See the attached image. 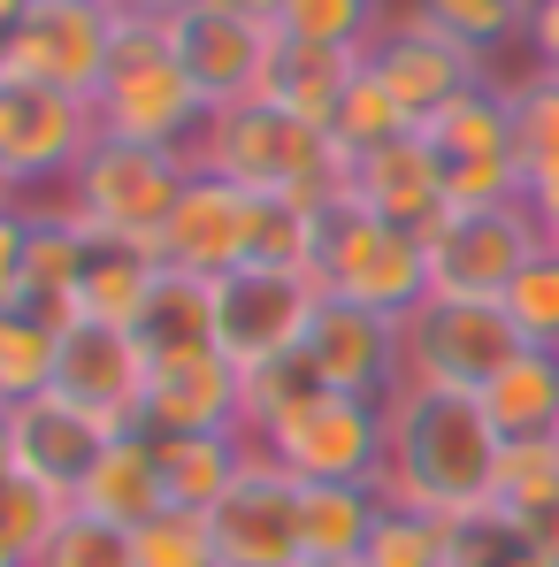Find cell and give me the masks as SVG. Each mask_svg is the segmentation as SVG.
Wrapping results in <instances>:
<instances>
[{"label": "cell", "instance_id": "cell-1", "mask_svg": "<svg viewBox=\"0 0 559 567\" xmlns=\"http://www.w3.org/2000/svg\"><path fill=\"white\" fill-rule=\"evenodd\" d=\"M506 437L475 391L453 383H391L383 399V498L414 514H475L498 491Z\"/></svg>", "mask_w": 559, "mask_h": 567}, {"label": "cell", "instance_id": "cell-2", "mask_svg": "<svg viewBox=\"0 0 559 567\" xmlns=\"http://www.w3.org/2000/svg\"><path fill=\"white\" fill-rule=\"evenodd\" d=\"M191 162L222 185L253 192V199H299V207H330L345 199V154L330 146L322 123L291 115L277 100H238V107H215Z\"/></svg>", "mask_w": 559, "mask_h": 567}, {"label": "cell", "instance_id": "cell-3", "mask_svg": "<svg viewBox=\"0 0 559 567\" xmlns=\"http://www.w3.org/2000/svg\"><path fill=\"white\" fill-rule=\"evenodd\" d=\"M93 115H100V138L177 146V154L199 146L215 107L191 78L185 47H177V23H115V54H107V78L93 93Z\"/></svg>", "mask_w": 559, "mask_h": 567}, {"label": "cell", "instance_id": "cell-4", "mask_svg": "<svg viewBox=\"0 0 559 567\" xmlns=\"http://www.w3.org/2000/svg\"><path fill=\"white\" fill-rule=\"evenodd\" d=\"M314 284L330 299H353V307H375V315L406 322L429 299V246L406 223H383V215L353 207V199H330L322 238H314Z\"/></svg>", "mask_w": 559, "mask_h": 567}, {"label": "cell", "instance_id": "cell-5", "mask_svg": "<svg viewBox=\"0 0 559 567\" xmlns=\"http://www.w3.org/2000/svg\"><path fill=\"white\" fill-rule=\"evenodd\" d=\"M191 154L177 146H131V138H100L93 162L70 177L62 207L93 230V238H138V246H162L169 215L191 185Z\"/></svg>", "mask_w": 559, "mask_h": 567}, {"label": "cell", "instance_id": "cell-6", "mask_svg": "<svg viewBox=\"0 0 559 567\" xmlns=\"http://www.w3.org/2000/svg\"><path fill=\"white\" fill-rule=\"evenodd\" d=\"M429 291L437 299H506L514 277L552 246L529 199H498V207H445L429 230Z\"/></svg>", "mask_w": 559, "mask_h": 567}, {"label": "cell", "instance_id": "cell-7", "mask_svg": "<svg viewBox=\"0 0 559 567\" xmlns=\"http://www.w3.org/2000/svg\"><path fill=\"white\" fill-rule=\"evenodd\" d=\"M115 54V16L100 0H31L0 23V85L93 100Z\"/></svg>", "mask_w": 559, "mask_h": 567}, {"label": "cell", "instance_id": "cell-8", "mask_svg": "<svg viewBox=\"0 0 559 567\" xmlns=\"http://www.w3.org/2000/svg\"><path fill=\"white\" fill-rule=\"evenodd\" d=\"M253 445L299 483H375L383 491V399L314 391L307 406H291Z\"/></svg>", "mask_w": 559, "mask_h": 567}, {"label": "cell", "instance_id": "cell-9", "mask_svg": "<svg viewBox=\"0 0 559 567\" xmlns=\"http://www.w3.org/2000/svg\"><path fill=\"white\" fill-rule=\"evenodd\" d=\"M100 115L93 100L39 93V85H0V177L15 199L70 192V177L93 162Z\"/></svg>", "mask_w": 559, "mask_h": 567}, {"label": "cell", "instance_id": "cell-10", "mask_svg": "<svg viewBox=\"0 0 559 567\" xmlns=\"http://www.w3.org/2000/svg\"><path fill=\"white\" fill-rule=\"evenodd\" d=\"M529 338L514 330V315L498 299H422L406 315V369L398 383H453V391H483Z\"/></svg>", "mask_w": 559, "mask_h": 567}, {"label": "cell", "instance_id": "cell-11", "mask_svg": "<svg viewBox=\"0 0 559 567\" xmlns=\"http://www.w3.org/2000/svg\"><path fill=\"white\" fill-rule=\"evenodd\" d=\"M322 307V284L307 269H269V261H246L230 277H215V346L238 361V369H261L307 346V322Z\"/></svg>", "mask_w": 559, "mask_h": 567}, {"label": "cell", "instance_id": "cell-12", "mask_svg": "<svg viewBox=\"0 0 559 567\" xmlns=\"http://www.w3.org/2000/svg\"><path fill=\"white\" fill-rule=\"evenodd\" d=\"M207 537H215V560L222 567H299V483L253 445L238 483L207 506Z\"/></svg>", "mask_w": 559, "mask_h": 567}, {"label": "cell", "instance_id": "cell-13", "mask_svg": "<svg viewBox=\"0 0 559 567\" xmlns=\"http://www.w3.org/2000/svg\"><path fill=\"white\" fill-rule=\"evenodd\" d=\"M138 430H154V437H246V369L222 346L154 353Z\"/></svg>", "mask_w": 559, "mask_h": 567}, {"label": "cell", "instance_id": "cell-14", "mask_svg": "<svg viewBox=\"0 0 559 567\" xmlns=\"http://www.w3.org/2000/svg\"><path fill=\"white\" fill-rule=\"evenodd\" d=\"M369 78L406 107V123H414V131H422V123H437V115H445L453 100H467L475 85H490V70H483L475 54H460L453 39H437V31H429V23H414V16H391V23L375 31Z\"/></svg>", "mask_w": 559, "mask_h": 567}, {"label": "cell", "instance_id": "cell-15", "mask_svg": "<svg viewBox=\"0 0 559 567\" xmlns=\"http://www.w3.org/2000/svg\"><path fill=\"white\" fill-rule=\"evenodd\" d=\"M107 437H123V430H107L100 414L70 406L62 391H39V399L0 406V461H8V475H39V483H54L70 498L93 475V461L107 453Z\"/></svg>", "mask_w": 559, "mask_h": 567}, {"label": "cell", "instance_id": "cell-16", "mask_svg": "<svg viewBox=\"0 0 559 567\" xmlns=\"http://www.w3.org/2000/svg\"><path fill=\"white\" fill-rule=\"evenodd\" d=\"M146 377H154V353L138 330H115V322H70L62 330V369L54 391L70 406L100 414L107 430H138L146 414Z\"/></svg>", "mask_w": 559, "mask_h": 567}, {"label": "cell", "instance_id": "cell-17", "mask_svg": "<svg viewBox=\"0 0 559 567\" xmlns=\"http://www.w3.org/2000/svg\"><path fill=\"white\" fill-rule=\"evenodd\" d=\"M177 47H185L207 107H238V100L269 93V62H277V23L269 16H238V8L191 0L177 16Z\"/></svg>", "mask_w": 559, "mask_h": 567}, {"label": "cell", "instance_id": "cell-18", "mask_svg": "<svg viewBox=\"0 0 559 567\" xmlns=\"http://www.w3.org/2000/svg\"><path fill=\"white\" fill-rule=\"evenodd\" d=\"M253 238H261V199L222 185V177H207V169H191L185 199H177V215L162 230V261L215 284V277H230V269L253 261Z\"/></svg>", "mask_w": 559, "mask_h": 567}, {"label": "cell", "instance_id": "cell-19", "mask_svg": "<svg viewBox=\"0 0 559 567\" xmlns=\"http://www.w3.org/2000/svg\"><path fill=\"white\" fill-rule=\"evenodd\" d=\"M307 361H314V377L330 383V391L391 399V383L406 369V322L322 291V307H314V322H307Z\"/></svg>", "mask_w": 559, "mask_h": 567}, {"label": "cell", "instance_id": "cell-20", "mask_svg": "<svg viewBox=\"0 0 559 567\" xmlns=\"http://www.w3.org/2000/svg\"><path fill=\"white\" fill-rule=\"evenodd\" d=\"M345 199L383 215V223H406V230H429L453 207L445 199V162H437V146L422 131H406V138L375 146L369 162H353L345 169Z\"/></svg>", "mask_w": 559, "mask_h": 567}, {"label": "cell", "instance_id": "cell-21", "mask_svg": "<svg viewBox=\"0 0 559 567\" xmlns=\"http://www.w3.org/2000/svg\"><path fill=\"white\" fill-rule=\"evenodd\" d=\"M77 506L100 514V522H115V529H146V522H162V514H177V498H169V475H162V445L146 437V430H123V437H107V453L93 461V475L77 483Z\"/></svg>", "mask_w": 559, "mask_h": 567}, {"label": "cell", "instance_id": "cell-22", "mask_svg": "<svg viewBox=\"0 0 559 567\" xmlns=\"http://www.w3.org/2000/svg\"><path fill=\"white\" fill-rule=\"evenodd\" d=\"M162 246H138V238H93L85 230V269H77V322H115V330H138L154 291H162Z\"/></svg>", "mask_w": 559, "mask_h": 567}, {"label": "cell", "instance_id": "cell-23", "mask_svg": "<svg viewBox=\"0 0 559 567\" xmlns=\"http://www.w3.org/2000/svg\"><path fill=\"white\" fill-rule=\"evenodd\" d=\"M475 399H483V414L498 422L506 445L559 437V353H552V346H521V353L483 383Z\"/></svg>", "mask_w": 559, "mask_h": 567}, {"label": "cell", "instance_id": "cell-24", "mask_svg": "<svg viewBox=\"0 0 559 567\" xmlns=\"http://www.w3.org/2000/svg\"><path fill=\"white\" fill-rule=\"evenodd\" d=\"M383 506L391 498L375 483H299V545H307V560H361Z\"/></svg>", "mask_w": 559, "mask_h": 567}, {"label": "cell", "instance_id": "cell-25", "mask_svg": "<svg viewBox=\"0 0 559 567\" xmlns=\"http://www.w3.org/2000/svg\"><path fill=\"white\" fill-rule=\"evenodd\" d=\"M422 138L437 146L445 169H483V162H521V138H514V100L506 85H475L467 100H453L437 123H422Z\"/></svg>", "mask_w": 559, "mask_h": 567}, {"label": "cell", "instance_id": "cell-26", "mask_svg": "<svg viewBox=\"0 0 559 567\" xmlns=\"http://www.w3.org/2000/svg\"><path fill=\"white\" fill-rule=\"evenodd\" d=\"M361 62H369V54H345V47H307V39H283V31H277V62H269V100L330 131V115H338V100L353 93Z\"/></svg>", "mask_w": 559, "mask_h": 567}, {"label": "cell", "instance_id": "cell-27", "mask_svg": "<svg viewBox=\"0 0 559 567\" xmlns=\"http://www.w3.org/2000/svg\"><path fill=\"white\" fill-rule=\"evenodd\" d=\"M391 16L429 23L437 39H453V47L475 54L483 70L529 39V0H391Z\"/></svg>", "mask_w": 559, "mask_h": 567}, {"label": "cell", "instance_id": "cell-28", "mask_svg": "<svg viewBox=\"0 0 559 567\" xmlns=\"http://www.w3.org/2000/svg\"><path fill=\"white\" fill-rule=\"evenodd\" d=\"M154 437V430H146ZM162 445V475H169V498L185 506V514H207L238 468H246V453H253V437H154Z\"/></svg>", "mask_w": 559, "mask_h": 567}, {"label": "cell", "instance_id": "cell-29", "mask_svg": "<svg viewBox=\"0 0 559 567\" xmlns=\"http://www.w3.org/2000/svg\"><path fill=\"white\" fill-rule=\"evenodd\" d=\"M70 514H77L70 491H54V483H39V475H8V483H0V522H8L0 567H31L54 545V529H62Z\"/></svg>", "mask_w": 559, "mask_h": 567}, {"label": "cell", "instance_id": "cell-30", "mask_svg": "<svg viewBox=\"0 0 559 567\" xmlns=\"http://www.w3.org/2000/svg\"><path fill=\"white\" fill-rule=\"evenodd\" d=\"M54 369H62V322L0 307V406L54 391Z\"/></svg>", "mask_w": 559, "mask_h": 567}, {"label": "cell", "instance_id": "cell-31", "mask_svg": "<svg viewBox=\"0 0 559 567\" xmlns=\"http://www.w3.org/2000/svg\"><path fill=\"white\" fill-rule=\"evenodd\" d=\"M146 353H185V346H215V284L185 277V269H162V291L138 322Z\"/></svg>", "mask_w": 559, "mask_h": 567}, {"label": "cell", "instance_id": "cell-32", "mask_svg": "<svg viewBox=\"0 0 559 567\" xmlns=\"http://www.w3.org/2000/svg\"><path fill=\"white\" fill-rule=\"evenodd\" d=\"M383 23H391V0H277V31L283 39H307V47L369 54Z\"/></svg>", "mask_w": 559, "mask_h": 567}, {"label": "cell", "instance_id": "cell-33", "mask_svg": "<svg viewBox=\"0 0 559 567\" xmlns=\"http://www.w3.org/2000/svg\"><path fill=\"white\" fill-rule=\"evenodd\" d=\"M406 131H414V123H406V107L383 93V85L369 78V62H361L353 93L338 100V115H330V146H338V154H345V169H353V162H369L375 146H391V138H406Z\"/></svg>", "mask_w": 559, "mask_h": 567}, {"label": "cell", "instance_id": "cell-34", "mask_svg": "<svg viewBox=\"0 0 559 567\" xmlns=\"http://www.w3.org/2000/svg\"><path fill=\"white\" fill-rule=\"evenodd\" d=\"M314 391H330V383L314 377V361H307V346L299 353H283V361H261V369H246V437H269L291 406H307Z\"/></svg>", "mask_w": 559, "mask_h": 567}, {"label": "cell", "instance_id": "cell-35", "mask_svg": "<svg viewBox=\"0 0 559 567\" xmlns=\"http://www.w3.org/2000/svg\"><path fill=\"white\" fill-rule=\"evenodd\" d=\"M552 498H559V437H529V445H506L490 506H506L514 522H537V514H545Z\"/></svg>", "mask_w": 559, "mask_h": 567}, {"label": "cell", "instance_id": "cell-36", "mask_svg": "<svg viewBox=\"0 0 559 567\" xmlns=\"http://www.w3.org/2000/svg\"><path fill=\"white\" fill-rule=\"evenodd\" d=\"M361 567H453L445 522H437V514H414V506H383V522H375Z\"/></svg>", "mask_w": 559, "mask_h": 567}, {"label": "cell", "instance_id": "cell-37", "mask_svg": "<svg viewBox=\"0 0 559 567\" xmlns=\"http://www.w3.org/2000/svg\"><path fill=\"white\" fill-rule=\"evenodd\" d=\"M31 567H138V545H131V529H115V522H100V514L77 506Z\"/></svg>", "mask_w": 559, "mask_h": 567}, {"label": "cell", "instance_id": "cell-38", "mask_svg": "<svg viewBox=\"0 0 559 567\" xmlns=\"http://www.w3.org/2000/svg\"><path fill=\"white\" fill-rule=\"evenodd\" d=\"M506 100H514L521 169H537V162H559V78H545V70H529V78H506Z\"/></svg>", "mask_w": 559, "mask_h": 567}, {"label": "cell", "instance_id": "cell-39", "mask_svg": "<svg viewBox=\"0 0 559 567\" xmlns=\"http://www.w3.org/2000/svg\"><path fill=\"white\" fill-rule=\"evenodd\" d=\"M498 307L514 315V330H521L529 346H552L559 353V246H545V254L514 277V291H506Z\"/></svg>", "mask_w": 559, "mask_h": 567}, {"label": "cell", "instance_id": "cell-40", "mask_svg": "<svg viewBox=\"0 0 559 567\" xmlns=\"http://www.w3.org/2000/svg\"><path fill=\"white\" fill-rule=\"evenodd\" d=\"M138 567H222L215 560V537H207V514H162V522H146L138 537Z\"/></svg>", "mask_w": 559, "mask_h": 567}, {"label": "cell", "instance_id": "cell-41", "mask_svg": "<svg viewBox=\"0 0 559 567\" xmlns=\"http://www.w3.org/2000/svg\"><path fill=\"white\" fill-rule=\"evenodd\" d=\"M521 54H529V70L559 78V0H537V8H529V39H521Z\"/></svg>", "mask_w": 559, "mask_h": 567}, {"label": "cell", "instance_id": "cell-42", "mask_svg": "<svg viewBox=\"0 0 559 567\" xmlns=\"http://www.w3.org/2000/svg\"><path fill=\"white\" fill-rule=\"evenodd\" d=\"M521 199L537 207V223L552 230L559 223V162H537V169H521Z\"/></svg>", "mask_w": 559, "mask_h": 567}, {"label": "cell", "instance_id": "cell-43", "mask_svg": "<svg viewBox=\"0 0 559 567\" xmlns=\"http://www.w3.org/2000/svg\"><path fill=\"white\" fill-rule=\"evenodd\" d=\"M100 8H107L115 23H177L191 0H100Z\"/></svg>", "mask_w": 559, "mask_h": 567}, {"label": "cell", "instance_id": "cell-44", "mask_svg": "<svg viewBox=\"0 0 559 567\" xmlns=\"http://www.w3.org/2000/svg\"><path fill=\"white\" fill-rule=\"evenodd\" d=\"M215 8H238V16H269L277 23V0H215Z\"/></svg>", "mask_w": 559, "mask_h": 567}, {"label": "cell", "instance_id": "cell-45", "mask_svg": "<svg viewBox=\"0 0 559 567\" xmlns=\"http://www.w3.org/2000/svg\"><path fill=\"white\" fill-rule=\"evenodd\" d=\"M23 8H31V0H0V23H8V16H23Z\"/></svg>", "mask_w": 559, "mask_h": 567}, {"label": "cell", "instance_id": "cell-46", "mask_svg": "<svg viewBox=\"0 0 559 567\" xmlns=\"http://www.w3.org/2000/svg\"><path fill=\"white\" fill-rule=\"evenodd\" d=\"M299 567H361V560H299Z\"/></svg>", "mask_w": 559, "mask_h": 567}, {"label": "cell", "instance_id": "cell-47", "mask_svg": "<svg viewBox=\"0 0 559 567\" xmlns=\"http://www.w3.org/2000/svg\"><path fill=\"white\" fill-rule=\"evenodd\" d=\"M545 238H552V246H559V223H552V230H545Z\"/></svg>", "mask_w": 559, "mask_h": 567}]
</instances>
